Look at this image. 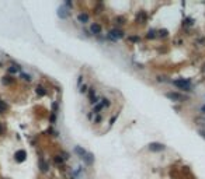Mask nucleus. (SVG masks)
<instances>
[{
    "label": "nucleus",
    "instance_id": "f257e3e1",
    "mask_svg": "<svg viewBox=\"0 0 205 179\" xmlns=\"http://www.w3.org/2000/svg\"><path fill=\"white\" fill-rule=\"evenodd\" d=\"M174 85L181 88V90H190V81L188 80H184V79L176 80V81H174Z\"/></svg>",
    "mask_w": 205,
    "mask_h": 179
},
{
    "label": "nucleus",
    "instance_id": "f03ea898",
    "mask_svg": "<svg viewBox=\"0 0 205 179\" xmlns=\"http://www.w3.org/2000/svg\"><path fill=\"white\" fill-rule=\"evenodd\" d=\"M149 150L153 151V153H159V151L164 150V146L162 143H150L149 144Z\"/></svg>",
    "mask_w": 205,
    "mask_h": 179
},
{
    "label": "nucleus",
    "instance_id": "7ed1b4c3",
    "mask_svg": "<svg viewBox=\"0 0 205 179\" xmlns=\"http://www.w3.org/2000/svg\"><path fill=\"white\" fill-rule=\"evenodd\" d=\"M27 158V153L24 150H18L16 154H14V160L17 161V162H23V161H25Z\"/></svg>",
    "mask_w": 205,
    "mask_h": 179
},
{
    "label": "nucleus",
    "instance_id": "20e7f679",
    "mask_svg": "<svg viewBox=\"0 0 205 179\" xmlns=\"http://www.w3.org/2000/svg\"><path fill=\"white\" fill-rule=\"evenodd\" d=\"M166 97H167L169 99H171V101H183L184 99V97L181 94H179V92H167Z\"/></svg>",
    "mask_w": 205,
    "mask_h": 179
},
{
    "label": "nucleus",
    "instance_id": "39448f33",
    "mask_svg": "<svg viewBox=\"0 0 205 179\" xmlns=\"http://www.w3.org/2000/svg\"><path fill=\"white\" fill-rule=\"evenodd\" d=\"M124 37V34L120 31V29H112L111 32H110V38H111L112 41H117V39H121V38Z\"/></svg>",
    "mask_w": 205,
    "mask_h": 179
},
{
    "label": "nucleus",
    "instance_id": "423d86ee",
    "mask_svg": "<svg viewBox=\"0 0 205 179\" xmlns=\"http://www.w3.org/2000/svg\"><path fill=\"white\" fill-rule=\"evenodd\" d=\"M83 160L86 161V164H87V165H91V164H93V161H94V157L91 155V154L86 153V154H84V157H83Z\"/></svg>",
    "mask_w": 205,
    "mask_h": 179
},
{
    "label": "nucleus",
    "instance_id": "0eeeda50",
    "mask_svg": "<svg viewBox=\"0 0 205 179\" xmlns=\"http://www.w3.org/2000/svg\"><path fill=\"white\" fill-rule=\"evenodd\" d=\"M90 29H91L93 34H100V32H101V25H100V24H93Z\"/></svg>",
    "mask_w": 205,
    "mask_h": 179
},
{
    "label": "nucleus",
    "instance_id": "6e6552de",
    "mask_svg": "<svg viewBox=\"0 0 205 179\" xmlns=\"http://www.w3.org/2000/svg\"><path fill=\"white\" fill-rule=\"evenodd\" d=\"M67 14H69V13H67V10H66L65 7H61V8H59V11H58V16L61 17V18H66V17H67Z\"/></svg>",
    "mask_w": 205,
    "mask_h": 179
},
{
    "label": "nucleus",
    "instance_id": "1a4fd4ad",
    "mask_svg": "<svg viewBox=\"0 0 205 179\" xmlns=\"http://www.w3.org/2000/svg\"><path fill=\"white\" fill-rule=\"evenodd\" d=\"M79 21H80V23H83V24L87 23V21H89V16H87V14H83V13H82V14H79Z\"/></svg>",
    "mask_w": 205,
    "mask_h": 179
},
{
    "label": "nucleus",
    "instance_id": "9d476101",
    "mask_svg": "<svg viewBox=\"0 0 205 179\" xmlns=\"http://www.w3.org/2000/svg\"><path fill=\"white\" fill-rule=\"evenodd\" d=\"M75 153H77L80 157L83 158V157H84V154H86V151L83 150V148H80V147H75Z\"/></svg>",
    "mask_w": 205,
    "mask_h": 179
},
{
    "label": "nucleus",
    "instance_id": "9b49d317",
    "mask_svg": "<svg viewBox=\"0 0 205 179\" xmlns=\"http://www.w3.org/2000/svg\"><path fill=\"white\" fill-rule=\"evenodd\" d=\"M7 108H8L7 104H4L2 99H0V113H2V112H6V111H7Z\"/></svg>",
    "mask_w": 205,
    "mask_h": 179
},
{
    "label": "nucleus",
    "instance_id": "f8f14e48",
    "mask_svg": "<svg viewBox=\"0 0 205 179\" xmlns=\"http://www.w3.org/2000/svg\"><path fill=\"white\" fill-rule=\"evenodd\" d=\"M37 94L40 95V97L45 95V88H44V87H41V85H40V87H37Z\"/></svg>",
    "mask_w": 205,
    "mask_h": 179
},
{
    "label": "nucleus",
    "instance_id": "ddd939ff",
    "mask_svg": "<svg viewBox=\"0 0 205 179\" xmlns=\"http://www.w3.org/2000/svg\"><path fill=\"white\" fill-rule=\"evenodd\" d=\"M20 67L18 66H11L10 69H8V73H16V71H18Z\"/></svg>",
    "mask_w": 205,
    "mask_h": 179
},
{
    "label": "nucleus",
    "instance_id": "4468645a",
    "mask_svg": "<svg viewBox=\"0 0 205 179\" xmlns=\"http://www.w3.org/2000/svg\"><path fill=\"white\" fill-rule=\"evenodd\" d=\"M40 165H41V169H42L44 172H45L46 169H48V165H46V164L44 162V161H40Z\"/></svg>",
    "mask_w": 205,
    "mask_h": 179
},
{
    "label": "nucleus",
    "instance_id": "2eb2a0df",
    "mask_svg": "<svg viewBox=\"0 0 205 179\" xmlns=\"http://www.w3.org/2000/svg\"><path fill=\"white\" fill-rule=\"evenodd\" d=\"M13 80H11V77H4V80H3V83L4 84H8V83H11Z\"/></svg>",
    "mask_w": 205,
    "mask_h": 179
},
{
    "label": "nucleus",
    "instance_id": "dca6fc26",
    "mask_svg": "<svg viewBox=\"0 0 205 179\" xmlns=\"http://www.w3.org/2000/svg\"><path fill=\"white\" fill-rule=\"evenodd\" d=\"M23 79H24V80H27V81H30V80H31V77H30L28 74H23Z\"/></svg>",
    "mask_w": 205,
    "mask_h": 179
},
{
    "label": "nucleus",
    "instance_id": "f3484780",
    "mask_svg": "<svg viewBox=\"0 0 205 179\" xmlns=\"http://www.w3.org/2000/svg\"><path fill=\"white\" fill-rule=\"evenodd\" d=\"M148 38H154V31H149V34H148Z\"/></svg>",
    "mask_w": 205,
    "mask_h": 179
},
{
    "label": "nucleus",
    "instance_id": "a211bd4d",
    "mask_svg": "<svg viewBox=\"0 0 205 179\" xmlns=\"http://www.w3.org/2000/svg\"><path fill=\"white\" fill-rule=\"evenodd\" d=\"M4 133V126H3V123H0V134Z\"/></svg>",
    "mask_w": 205,
    "mask_h": 179
},
{
    "label": "nucleus",
    "instance_id": "6ab92c4d",
    "mask_svg": "<svg viewBox=\"0 0 205 179\" xmlns=\"http://www.w3.org/2000/svg\"><path fill=\"white\" fill-rule=\"evenodd\" d=\"M160 35H162V37H166V35H167V31H166V29H163V31H160Z\"/></svg>",
    "mask_w": 205,
    "mask_h": 179
},
{
    "label": "nucleus",
    "instance_id": "aec40b11",
    "mask_svg": "<svg viewBox=\"0 0 205 179\" xmlns=\"http://www.w3.org/2000/svg\"><path fill=\"white\" fill-rule=\"evenodd\" d=\"M131 41H139V38H136V37H132V38H131Z\"/></svg>",
    "mask_w": 205,
    "mask_h": 179
},
{
    "label": "nucleus",
    "instance_id": "412c9836",
    "mask_svg": "<svg viewBox=\"0 0 205 179\" xmlns=\"http://www.w3.org/2000/svg\"><path fill=\"white\" fill-rule=\"evenodd\" d=\"M202 112H205V105L202 106Z\"/></svg>",
    "mask_w": 205,
    "mask_h": 179
},
{
    "label": "nucleus",
    "instance_id": "4be33fe9",
    "mask_svg": "<svg viewBox=\"0 0 205 179\" xmlns=\"http://www.w3.org/2000/svg\"><path fill=\"white\" fill-rule=\"evenodd\" d=\"M204 70H205V64H204Z\"/></svg>",
    "mask_w": 205,
    "mask_h": 179
}]
</instances>
